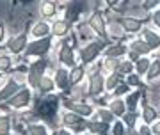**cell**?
<instances>
[{
    "label": "cell",
    "mask_w": 160,
    "mask_h": 135,
    "mask_svg": "<svg viewBox=\"0 0 160 135\" xmlns=\"http://www.w3.org/2000/svg\"><path fill=\"white\" fill-rule=\"evenodd\" d=\"M102 43H91L89 46H86L84 50H82V61L84 62H91L94 57L100 53V50H102Z\"/></svg>",
    "instance_id": "cell-4"
},
{
    "label": "cell",
    "mask_w": 160,
    "mask_h": 135,
    "mask_svg": "<svg viewBox=\"0 0 160 135\" xmlns=\"http://www.w3.org/2000/svg\"><path fill=\"white\" fill-rule=\"evenodd\" d=\"M7 132H9V118L0 116V135H7Z\"/></svg>",
    "instance_id": "cell-20"
},
{
    "label": "cell",
    "mask_w": 160,
    "mask_h": 135,
    "mask_svg": "<svg viewBox=\"0 0 160 135\" xmlns=\"http://www.w3.org/2000/svg\"><path fill=\"white\" fill-rule=\"evenodd\" d=\"M59 135H69V133H68V132H61Z\"/></svg>",
    "instance_id": "cell-45"
},
{
    "label": "cell",
    "mask_w": 160,
    "mask_h": 135,
    "mask_svg": "<svg viewBox=\"0 0 160 135\" xmlns=\"http://www.w3.org/2000/svg\"><path fill=\"white\" fill-rule=\"evenodd\" d=\"M132 68H133V66H132L130 62H125V64H121L119 69L123 71V73H130V71H132Z\"/></svg>",
    "instance_id": "cell-33"
},
{
    "label": "cell",
    "mask_w": 160,
    "mask_h": 135,
    "mask_svg": "<svg viewBox=\"0 0 160 135\" xmlns=\"http://www.w3.org/2000/svg\"><path fill=\"white\" fill-rule=\"evenodd\" d=\"M7 46H9V52H12V53H20V52L27 46V36L22 34V36H18V38H12Z\"/></svg>",
    "instance_id": "cell-5"
},
{
    "label": "cell",
    "mask_w": 160,
    "mask_h": 135,
    "mask_svg": "<svg viewBox=\"0 0 160 135\" xmlns=\"http://www.w3.org/2000/svg\"><path fill=\"white\" fill-rule=\"evenodd\" d=\"M89 128H91L92 132H100V133H103V132L107 130V124L105 123H91L89 124Z\"/></svg>",
    "instance_id": "cell-26"
},
{
    "label": "cell",
    "mask_w": 160,
    "mask_h": 135,
    "mask_svg": "<svg viewBox=\"0 0 160 135\" xmlns=\"http://www.w3.org/2000/svg\"><path fill=\"white\" fill-rule=\"evenodd\" d=\"M141 135H149V130L146 128V126H142V128H141Z\"/></svg>",
    "instance_id": "cell-41"
},
{
    "label": "cell",
    "mask_w": 160,
    "mask_h": 135,
    "mask_svg": "<svg viewBox=\"0 0 160 135\" xmlns=\"http://www.w3.org/2000/svg\"><path fill=\"white\" fill-rule=\"evenodd\" d=\"M116 2H118V0H107V4H109V6H114Z\"/></svg>",
    "instance_id": "cell-44"
},
{
    "label": "cell",
    "mask_w": 160,
    "mask_h": 135,
    "mask_svg": "<svg viewBox=\"0 0 160 135\" xmlns=\"http://www.w3.org/2000/svg\"><path fill=\"white\" fill-rule=\"evenodd\" d=\"M153 132H155V133H157V135H160V123H158V124H155Z\"/></svg>",
    "instance_id": "cell-42"
},
{
    "label": "cell",
    "mask_w": 160,
    "mask_h": 135,
    "mask_svg": "<svg viewBox=\"0 0 160 135\" xmlns=\"http://www.w3.org/2000/svg\"><path fill=\"white\" fill-rule=\"evenodd\" d=\"M133 50L135 52H142V53H148L149 52V48H151V46L149 45H146V43H141V41H137V43H133Z\"/></svg>",
    "instance_id": "cell-22"
},
{
    "label": "cell",
    "mask_w": 160,
    "mask_h": 135,
    "mask_svg": "<svg viewBox=\"0 0 160 135\" xmlns=\"http://www.w3.org/2000/svg\"><path fill=\"white\" fill-rule=\"evenodd\" d=\"M55 82L61 89H64L66 85H68V73L64 71V69H59L57 71V77H55Z\"/></svg>",
    "instance_id": "cell-15"
},
{
    "label": "cell",
    "mask_w": 160,
    "mask_h": 135,
    "mask_svg": "<svg viewBox=\"0 0 160 135\" xmlns=\"http://www.w3.org/2000/svg\"><path fill=\"white\" fill-rule=\"evenodd\" d=\"M114 135H123V124L121 123L114 124Z\"/></svg>",
    "instance_id": "cell-34"
},
{
    "label": "cell",
    "mask_w": 160,
    "mask_h": 135,
    "mask_svg": "<svg viewBox=\"0 0 160 135\" xmlns=\"http://www.w3.org/2000/svg\"><path fill=\"white\" fill-rule=\"evenodd\" d=\"M16 89H18V84L14 82V80H9L7 85L4 87V91L0 92V100H6V98H9L11 94H14V91Z\"/></svg>",
    "instance_id": "cell-11"
},
{
    "label": "cell",
    "mask_w": 160,
    "mask_h": 135,
    "mask_svg": "<svg viewBox=\"0 0 160 135\" xmlns=\"http://www.w3.org/2000/svg\"><path fill=\"white\" fill-rule=\"evenodd\" d=\"M126 89H128L126 85H119V87L116 89V94H123V92H126Z\"/></svg>",
    "instance_id": "cell-39"
},
{
    "label": "cell",
    "mask_w": 160,
    "mask_h": 135,
    "mask_svg": "<svg viewBox=\"0 0 160 135\" xmlns=\"http://www.w3.org/2000/svg\"><path fill=\"white\" fill-rule=\"evenodd\" d=\"M110 108H112V112H114V114L121 116V114L125 112V103H123L121 100H116V101H112V105H110Z\"/></svg>",
    "instance_id": "cell-19"
},
{
    "label": "cell",
    "mask_w": 160,
    "mask_h": 135,
    "mask_svg": "<svg viewBox=\"0 0 160 135\" xmlns=\"http://www.w3.org/2000/svg\"><path fill=\"white\" fill-rule=\"evenodd\" d=\"M139 96H141V92H133V94L128 98V101H126V103H128V107H130V108L135 107V101L139 100Z\"/></svg>",
    "instance_id": "cell-31"
},
{
    "label": "cell",
    "mask_w": 160,
    "mask_h": 135,
    "mask_svg": "<svg viewBox=\"0 0 160 135\" xmlns=\"http://www.w3.org/2000/svg\"><path fill=\"white\" fill-rule=\"evenodd\" d=\"M149 69V61L148 59H141V61L137 62V71L139 73H144V71H148Z\"/></svg>",
    "instance_id": "cell-25"
},
{
    "label": "cell",
    "mask_w": 160,
    "mask_h": 135,
    "mask_svg": "<svg viewBox=\"0 0 160 135\" xmlns=\"http://www.w3.org/2000/svg\"><path fill=\"white\" fill-rule=\"evenodd\" d=\"M91 27L96 30L100 36H102L103 32H105V25H103V18L100 16V14H92V18H91Z\"/></svg>",
    "instance_id": "cell-10"
},
{
    "label": "cell",
    "mask_w": 160,
    "mask_h": 135,
    "mask_svg": "<svg viewBox=\"0 0 160 135\" xmlns=\"http://www.w3.org/2000/svg\"><path fill=\"white\" fill-rule=\"evenodd\" d=\"M82 75H84V69H82V68H75L73 71H71V75H69V80H71V84L78 82V80L82 78Z\"/></svg>",
    "instance_id": "cell-21"
},
{
    "label": "cell",
    "mask_w": 160,
    "mask_h": 135,
    "mask_svg": "<svg viewBox=\"0 0 160 135\" xmlns=\"http://www.w3.org/2000/svg\"><path fill=\"white\" fill-rule=\"evenodd\" d=\"M68 27H69L68 22H57L53 25V32L57 34V36H64V34L68 32Z\"/></svg>",
    "instance_id": "cell-17"
},
{
    "label": "cell",
    "mask_w": 160,
    "mask_h": 135,
    "mask_svg": "<svg viewBox=\"0 0 160 135\" xmlns=\"http://www.w3.org/2000/svg\"><path fill=\"white\" fill-rule=\"evenodd\" d=\"M155 4H157V0H146V4H144V6H146V9H151Z\"/></svg>",
    "instance_id": "cell-40"
},
{
    "label": "cell",
    "mask_w": 160,
    "mask_h": 135,
    "mask_svg": "<svg viewBox=\"0 0 160 135\" xmlns=\"http://www.w3.org/2000/svg\"><path fill=\"white\" fill-rule=\"evenodd\" d=\"M48 48H50V39L41 38V41H36V43L27 46V55H43L48 52Z\"/></svg>",
    "instance_id": "cell-2"
},
{
    "label": "cell",
    "mask_w": 160,
    "mask_h": 135,
    "mask_svg": "<svg viewBox=\"0 0 160 135\" xmlns=\"http://www.w3.org/2000/svg\"><path fill=\"white\" fill-rule=\"evenodd\" d=\"M123 25H125V28L128 32H137L139 28H141V22L139 20H132V18H126L125 22H123Z\"/></svg>",
    "instance_id": "cell-13"
},
{
    "label": "cell",
    "mask_w": 160,
    "mask_h": 135,
    "mask_svg": "<svg viewBox=\"0 0 160 135\" xmlns=\"http://www.w3.org/2000/svg\"><path fill=\"white\" fill-rule=\"evenodd\" d=\"M43 69H45V61H39L30 66V71H29V82L32 87H38L41 82V75H43Z\"/></svg>",
    "instance_id": "cell-1"
},
{
    "label": "cell",
    "mask_w": 160,
    "mask_h": 135,
    "mask_svg": "<svg viewBox=\"0 0 160 135\" xmlns=\"http://www.w3.org/2000/svg\"><path fill=\"white\" fill-rule=\"evenodd\" d=\"M144 36H146L148 45L151 46V48H157V46H160V38H158V36H155L151 30H144Z\"/></svg>",
    "instance_id": "cell-14"
},
{
    "label": "cell",
    "mask_w": 160,
    "mask_h": 135,
    "mask_svg": "<svg viewBox=\"0 0 160 135\" xmlns=\"http://www.w3.org/2000/svg\"><path fill=\"white\" fill-rule=\"evenodd\" d=\"M153 22H155V25H158V27H160V11H157V12H155Z\"/></svg>",
    "instance_id": "cell-38"
},
{
    "label": "cell",
    "mask_w": 160,
    "mask_h": 135,
    "mask_svg": "<svg viewBox=\"0 0 160 135\" xmlns=\"http://www.w3.org/2000/svg\"><path fill=\"white\" fill-rule=\"evenodd\" d=\"M48 25L46 23H38L34 28H32V36H36V38H45L46 34H48Z\"/></svg>",
    "instance_id": "cell-12"
},
{
    "label": "cell",
    "mask_w": 160,
    "mask_h": 135,
    "mask_svg": "<svg viewBox=\"0 0 160 135\" xmlns=\"http://www.w3.org/2000/svg\"><path fill=\"white\" fill-rule=\"evenodd\" d=\"M125 50H126L125 46H121V45H119V46H114V48H110L107 53H109L110 57H112V55H121V53H125Z\"/></svg>",
    "instance_id": "cell-30"
},
{
    "label": "cell",
    "mask_w": 160,
    "mask_h": 135,
    "mask_svg": "<svg viewBox=\"0 0 160 135\" xmlns=\"http://www.w3.org/2000/svg\"><path fill=\"white\" fill-rule=\"evenodd\" d=\"M30 135H48V133H46L45 126H41V124H34V126H30Z\"/></svg>",
    "instance_id": "cell-23"
},
{
    "label": "cell",
    "mask_w": 160,
    "mask_h": 135,
    "mask_svg": "<svg viewBox=\"0 0 160 135\" xmlns=\"http://www.w3.org/2000/svg\"><path fill=\"white\" fill-rule=\"evenodd\" d=\"M39 87H41L43 91H52L53 84H52L50 78H45V77H43V78H41V82H39Z\"/></svg>",
    "instance_id": "cell-27"
},
{
    "label": "cell",
    "mask_w": 160,
    "mask_h": 135,
    "mask_svg": "<svg viewBox=\"0 0 160 135\" xmlns=\"http://www.w3.org/2000/svg\"><path fill=\"white\" fill-rule=\"evenodd\" d=\"M64 123L66 124H78L80 119L77 118L75 114H66V116H64Z\"/></svg>",
    "instance_id": "cell-28"
},
{
    "label": "cell",
    "mask_w": 160,
    "mask_h": 135,
    "mask_svg": "<svg viewBox=\"0 0 160 135\" xmlns=\"http://www.w3.org/2000/svg\"><path fill=\"white\" fill-rule=\"evenodd\" d=\"M29 101H30V91L29 89H23V91H20L18 94L12 96L9 103H11L14 108H22V107H25Z\"/></svg>",
    "instance_id": "cell-3"
},
{
    "label": "cell",
    "mask_w": 160,
    "mask_h": 135,
    "mask_svg": "<svg viewBox=\"0 0 160 135\" xmlns=\"http://www.w3.org/2000/svg\"><path fill=\"white\" fill-rule=\"evenodd\" d=\"M41 14H43V16H53V14H55V4H52V2H43V6H41Z\"/></svg>",
    "instance_id": "cell-16"
},
{
    "label": "cell",
    "mask_w": 160,
    "mask_h": 135,
    "mask_svg": "<svg viewBox=\"0 0 160 135\" xmlns=\"http://www.w3.org/2000/svg\"><path fill=\"white\" fill-rule=\"evenodd\" d=\"M155 116H157V112H155L151 107L144 108V121H146V123H151V121L155 119Z\"/></svg>",
    "instance_id": "cell-24"
},
{
    "label": "cell",
    "mask_w": 160,
    "mask_h": 135,
    "mask_svg": "<svg viewBox=\"0 0 160 135\" xmlns=\"http://www.w3.org/2000/svg\"><path fill=\"white\" fill-rule=\"evenodd\" d=\"M61 61L64 62V64H68V66H73V52H71V48H69V45H64L62 50H61Z\"/></svg>",
    "instance_id": "cell-9"
},
{
    "label": "cell",
    "mask_w": 160,
    "mask_h": 135,
    "mask_svg": "<svg viewBox=\"0 0 160 135\" xmlns=\"http://www.w3.org/2000/svg\"><path fill=\"white\" fill-rule=\"evenodd\" d=\"M116 84H118V75H112L109 78V82H107V89H114Z\"/></svg>",
    "instance_id": "cell-32"
},
{
    "label": "cell",
    "mask_w": 160,
    "mask_h": 135,
    "mask_svg": "<svg viewBox=\"0 0 160 135\" xmlns=\"http://www.w3.org/2000/svg\"><path fill=\"white\" fill-rule=\"evenodd\" d=\"M66 107L75 110V112H78V114H84V116L91 114V107L89 105H80V103H73V101H66Z\"/></svg>",
    "instance_id": "cell-7"
},
{
    "label": "cell",
    "mask_w": 160,
    "mask_h": 135,
    "mask_svg": "<svg viewBox=\"0 0 160 135\" xmlns=\"http://www.w3.org/2000/svg\"><path fill=\"white\" fill-rule=\"evenodd\" d=\"M130 135H141V133H137V132H133V133H130Z\"/></svg>",
    "instance_id": "cell-46"
},
{
    "label": "cell",
    "mask_w": 160,
    "mask_h": 135,
    "mask_svg": "<svg viewBox=\"0 0 160 135\" xmlns=\"http://www.w3.org/2000/svg\"><path fill=\"white\" fill-rule=\"evenodd\" d=\"M0 77H2V75H0Z\"/></svg>",
    "instance_id": "cell-47"
},
{
    "label": "cell",
    "mask_w": 160,
    "mask_h": 135,
    "mask_svg": "<svg viewBox=\"0 0 160 135\" xmlns=\"http://www.w3.org/2000/svg\"><path fill=\"white\" fill-rule=\"evenodd\" d=\"M158 75H160V62L155 61L148 69V78H155V77H158Z\"/></svg>",
    "instance_id": "cell-18"
},
{
    "label": "cell",
    "mask_w": 160,
    "mask_h": 135,
    "mask_svg": "<svg viewBox=\"0 0 160 135\" xmlns=\"http://www.w3.org/2000/svg\"><path fill=\"white\" fill-rule=\"evenodd\" d=\"M125 123L128 124V126H132V124L135 123V116H133V114H130V116H126V118H125Z\"/></svg>",
    "instance_id": "cell-35"
},
{
    "label": "cell",
    "mask_w": 160,
    "mask_h": 135,
    "mask_svg": "<svg viewBox=\"0 0 160 135\" xmlns=\"http://www.w3.org/2000/svg\"><path fill=\"white\" fill-rule=\"evenodd\" d=\"M9 68H11V59L6 55H2L0 57V71L2 69H9Z\"/></svg>",
    "instance_id": "cell-29"
},
{
    "label": "cell",
    "mask_w": 160,
    "mask_h": 135,
    "mask_svg": "<svg viewBox=\"0 0 160 135\" xmlns=\"http://www.w3.org/2000/svg\"><path fill=\"white\" fill-rule=\"evenodd\" d=\"M100 116L103 118V121H112V114L109 112H100Z\"/></svg>",
    "instance_id": "cell-36"
},
{
    "label": "cell",
    "mask_w": 160,
    "mask_h": 135,
    "mask_svg": "<svg viewBox=\"0 0 160 135\" xmlns=\"http://www.w3.org/2000/svg\"><path fill=\"white\" fill-rule=\"evenodd\" d=\"M128 84H130V85H137L139 84V78L132 75V77H128Z\"/></svg>",
    "instance_id": "cell-37"
},
{
    "label": "cell",
    "mask_w": 160,
    "mask_h": 135,
    "mask_svg": "<svg viewBox=\"0 0 160 135\" xmlns=\"http://www.w3.org/2000/svg\"><path fill=\"white\" fill-rule=\"evenodd\" d=\"M82 7H84V4H82V0H75L73 4H71V7H69V11H68V20H69V22H73V20H77V16H78V12L82 11Z\"/></svg>",
    "instance_id": "cell-8"
},
{
    "label": "cell",
    "mask_w": 160,
    "mask_h": 135,
    "mask_svg": "<svg viewBox=\"0 0 160 135\" xmlns=\"http://www.w3.org/2000/svg\"><path fill=\"white\" fill-rule=\"evenodd\" d=\"M103 89V78H102V75L100 73H94L91 77V94H98L100 91Z\"/></svg>",
    "instance_id": "cell-6"
},
{
    "label": "cell",
    "mask_w": 160,
    "mask_h": 135,
    "mask_svg": "<svg viewBox=\"0 0 160 135\" xmlns=\"http://www.w3.org/2000/svg\"><path fill=\"white\" fill-rule=\"evenodd\" d=\"M4 39V25H2V23H0V41Z\"/></svg>",
    "instance_id": "cell-43"
}]
</instances>
